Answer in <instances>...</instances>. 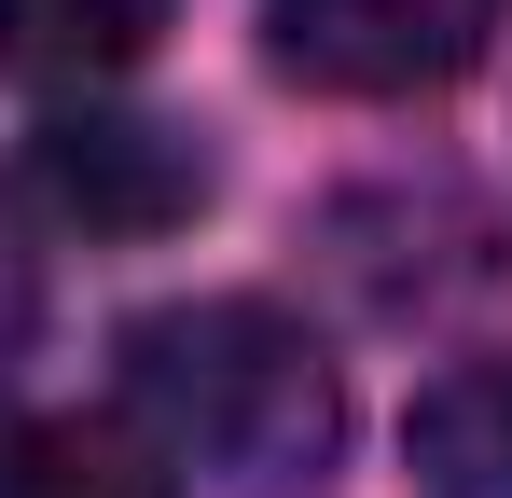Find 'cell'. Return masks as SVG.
<instances>
[{
	"label": "cell",
	"instance_id": "1",
	"mask_svg": "<svg viewBox=\"0 0 512 498\" xmlns=\"http://www.w3.org/2000/svg\"><path fill=\"white\" fill-rule=\"evenodd\" d=\"M125 402L167 471H208L222 498H305L346 457L333 346L263 291H194V305L125 319Z\"/></svg>",
	"mask_w": 512,
	"mask_h": 498
},
{
	"label": "cell",
	"instance_id": "2",
	"mask_svg": "<svg viewBox=\"0 0 512 498\" xmlns=\"http://www.w3.org/2000/svg\"><path fill=\"white\" fill-rule=\"evenodd\" d=\"M499 42V0H263V56L319 97H429Z\"/></svg>",
	"mask_w": 512,
	"mask_h": 498
},
{
	"label": "cell",
	"instance_id": "3",
	"mask_svg": "<svg viewBox=\"0 0 512 498\" xmlns=\"http://www.w3.org/2000/svg\"><path fill=\"white\" fill-rule=\"evenodd\" d=\"M28 180L84 236H167V222L208 208V153L180 125H153V111H56L42 153H28Z\"/></svg>",
	"mask_w": 512,
	"mask_h": 498
},
{
	"label": "cell",
	"instance_id": "4",
	"mask_svg": "<svg viewBox=\"0 0 512 498\" xmlns=\"http://www.w3.org/2000/svg\"><path fill=\"white\" fill-rule=\"evenodd\" d=\"M0 498H180V471L125 415H14L0 429Z\"/></svg>",
	"mask_w": 512,
	"mask_h": 498
},
{
	"label": "cell",
	"instance_id": "5",
	"mask_svg": "<svg viewBox=\"0 0 512 498\" xmlns=\"http://www.w3.org/2000/svg\"><path fill=\"white\" fill-rule=\"evenodd\" d=\"M402 457H416L429 498H512V346L499 360H457L429 388L416 429H402Z\"/></svg>",
	"mask_w": 512,
	"mask_h": 498
},
{
	"label": "cell",
	"instance_id": "6",
	"mask_svg": "<svg viewBox=\"0 0 512 498\" xmlns=\"http://www.w3.org/2000/svg\"><path fill=\"white\" fill-rule=\"evenodd\" d=\"M167 42V0H0V70L28 83H125Z\"/></svg>",
	"mask_w": 512,
	"mask_h": 498
},
{
	"label": "cell",
	"instance_id": "7",
	"mask_svg": "<svg viewBox=\"0 0 512 498\" xmlns=\"http://www.w3.org/2000/svg\"><path fill=\"white\" fill-rule=\"evenodd\" d=\"M28 332V263H14V236H0V346Z\"/></svg>",
	"mask_w": 512,
	"mask_h": 498
}]
</instances>
